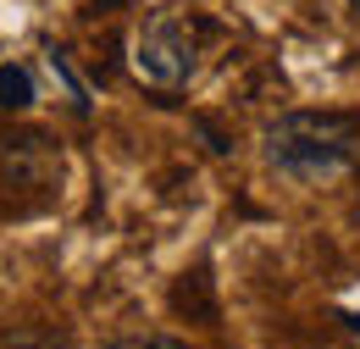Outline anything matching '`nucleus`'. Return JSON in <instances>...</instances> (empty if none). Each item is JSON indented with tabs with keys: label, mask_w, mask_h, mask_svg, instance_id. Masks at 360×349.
I'll return each instance as SVG.
<instances>
[{
	"label": "nucleus",
	"mask_w": 360,
	"mask_h": 349,
	"mask_svg": "<svg viewBox=\"0 0 360 349\" xmlns=\"http://www.w3.org/2000/svg\"><path fill=\"white\" fill-rule=\"evenodd\" d=\"M261 156L288 183H338L360 172V117L349 111H283L261 133Z\"/></svg>",
	"instance_id": "nucleus-1"
},
{
	"label": "nucleus",
	"mask_w": 360,
	"mask_h": 349,
	"mask_svg": "<svg viewBox=\"0 0 360 349\" xmlns=\"http://www.w3.org/2000/svg\"><path fill=\"white\" fill-rule=\"evenodd\" d=\"M134 78L155 94H178L194 84L200 72V50H194V28L183 23V11H150L134 28Z\"/></svg>",
	"instance_id": "nucleus-2"
},
{
	"label": "nucleus",
	"mask_w": 360,
	"mask_h": 349,
	"mask_svg": "<svg viewBox=\"0 0 360 349\" xmlns=\"http://www.w3.org/2000/svg\"><path fill=\"white\" fill-rule=\"evenodd\" d=\"M34 100H39L34 72H28L22 61H6V67H0V111H28Z\"/></svg>",
	"instance_id": "nucleus-3"
},
{
	"label": "nucleus",
	"mask_w": 360,
	"mask_h": 349,
	"mask_svg": "<svg viewBox=\"0 0 360 349\" xmlns=\"http://www.w3.org/2000/svg\"><path fill=\"white\" fill-rule=\"evenodd\" d=\"M45 61H50V78H56V84L67 89V106H72L78 117H89V89H84L78 78H72V67H67V56H61V50H50Z\"/></svg>",
	"instance_id": "nucleus-4"
},
{
	"label": "nucleus",
	"mask_w": 360,
	"mask_h": 349,
	"mask_svg": "<svg viewBox=\"0 0 360 349\" xmlns=\"http://www.w3.org/2000/svg\"><path fill=\"white\" fill-rule=\"evenodd\" d=\"M111 349H188L183 338H167V333H139V338H122V344Z\"/></svg>",
	"instance_id": "nucleus-5"
},
{
	"label": "nucleus",
	"mask_w": 360,
	"mask_h": 349,
	"mask_svg": "<svg viewBox=\"0 0 360 349\" xmlns=\"http://www.w3.org/2000/svg\"><path fill=\"white\" fill-rule=\"evenodd\" d=\"M349 327H355V333H360V316H349Z\"/></svg>",
	"instance_id": "nucleus-6"
},
{
	"label": "nucleus",
	"mask_w": 360,
	"mask_h": 349,
	"mask_svg": "<svg viewBox=\"0 0 360 349\" xmlns=\"http://www.w3.org/2000/svg\"><path fill=\"white\" fill-rule=\"evenodd\" d=\"M349 11H355V17H360V0H349Z\"/></svg>",
	"instance_id": "nucleus-7"
}]
</instances>
